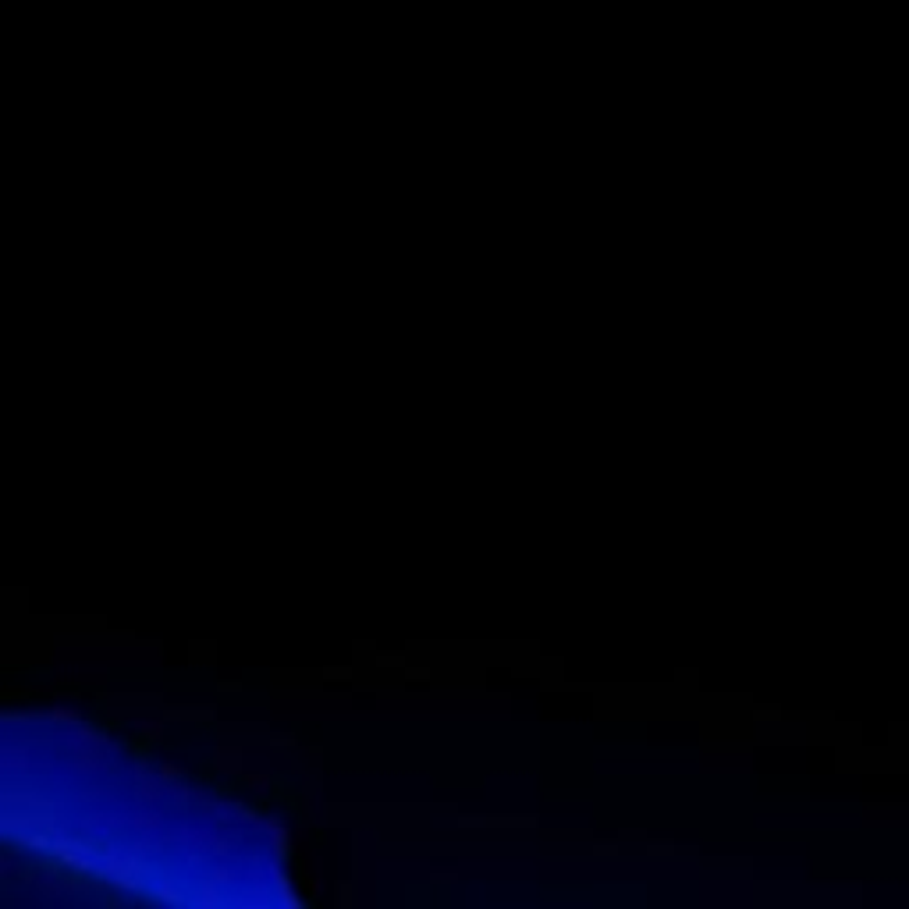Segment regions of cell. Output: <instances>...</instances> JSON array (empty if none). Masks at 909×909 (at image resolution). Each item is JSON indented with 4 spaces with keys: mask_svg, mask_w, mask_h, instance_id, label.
<instances>
[{
    "mask_svg": "<svg viewBox=\"0 0 909 909\" xmlns=\"http://www.w3.org/2000/svg\"><path fill=\"white\" fill-rule=\"evenodd\" d=\"M4 835L100 888L185 906L296 903L270 820L61 710L4 717Z\"/></svg>",
    "mask_w": 909,
    "mask_h": 909,
    "instance_id": "6da1fadb",
    "label": "cell"
}]
</instances>
